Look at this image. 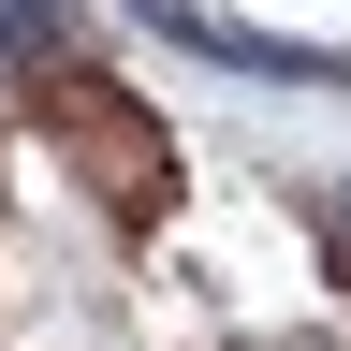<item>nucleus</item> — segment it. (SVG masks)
<instances>
[{
  "label": "nucleus",
  "mask_w": 351,
  "mask_h": 351,
  "mask_svg": "<svg viewBox=\"0 0 351 351\" xmlns=\"http://www.w3.org/2000/svg\"><path fill=\"white\" fill-rule=\"evenodd\" d=\"M59 29H73V0H0V44L15 59H59Z\"/></svg>",
  "instance_id": "nucleus-2"
},
{
  "label": "nucleus",
  "mask_w": 351,
  "mask_h": 351,
  "mask_svg": "<svg viewBox=\"0 0 351 351\" xmlns=\"http://www.w3.org/2000/svg\"><path fill=\"white\" fill-rule=\"evenodd\" d=\"M161 44H205V59H234V73H293V88H351L337 44H278V29H234V15H205V0H132Z\"/></svg>",
  "instance_id": "nucleus-1"
}]
</instances>
